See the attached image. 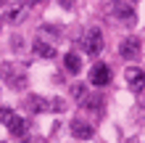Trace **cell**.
Instances as JSON below:
<instances>
[{
	"instance_id": "obj_11",
	"label": "cell",
	"mask_w": 145,
	"mask_h": 143,
	"mask_svg": "<svg viewBox=\"0 0 145 143\" xmlns=\"http://www.w3.org/2000/svg\"><path fill=\"white\" fill-rule=\"evenodd\" d=\"M5 127L11 130V135H16V138H21L24 132H27V122H24L21 117H13V119H11V122L5 125Z\"/></svg>"
},
{
	"instance_id": "obj_2",
	"label": "cell",
	"mask_w": 145,
	"mask_h": 143,
	"mask_svg": "<svg viewBox=\"0 0 145 143\" xmlns=\"http://www.w3.org/2000/svg\"><path fill=\"white\" fill-rule=\"evenodd\" d=\"M84 50H87L90 56H98L100 50H103V32L100 29H90L87 35H84Z\"/></svg>"
},
{
	"instance_id": "obj_13",
	"label": "cell",
	"mask_w": 145,
	"mask_h": 143,
	"mask_svg": "<svg viewBox=\"0 0 145 143\" xmlns=\"http://www.w3.org/2000/svg\"><path fill=\"white\" fill-rule=\"evenodd\" d=\"M13 109H8V106H0V122H3V125H8V122H11L13 119Z\"/></svg>"
},
{
	"instance_id": "obj_14",
	"label": "cell",
	"mask_w": 145,
	"mask_h": 143,
	"mask_svg": "<svg viewBox=\"0 0 145 143\" xmlns=\"http://www.w3.org/2000/svg\"><path fill=\"white\" fill-rule=\"evenodd\" d=\"M84 106H87V109H92V106H100V98H87V101H84Z\"/></svg>"
},
{
	"instance_id": "obj_9",
	"label": "cell",
	"mask_w": 145,
	"mask_h": 143,
	"mask_svg": "<svg viewBox=\"0 0 145 143\" xmlns=\"http://www.w3.org/2000/svg\"><path fill=\"white\" fill-rule=\"evenodd\" d=\"M63 69L69 72V74H79L82 72V58L76 56V53H66L63 56Z\"/></svg>"
},
{
	"instance_id": "obj_19",
	"label": "cell",
	"mask_w": 145,
	"mask_h": 143,
	"mask_svg": "<svg viewBox=\"0 0 145 143\" xmlns=\"http://www.w3.org/2000/svg\"><path fill=\"white\" fill-rule=\"evenodd\" d=\"M37 143H45V140H37Z\"/></svg>"
},
{
	"instance_id": "obj_15",
	"label": "cell",
	"mask_w": 145,
	"mask_h": 143,
	"mask_svg": "<svg viewBox=\"0 0 145 143\" xmlns=\"http://www.w3.org/2000/svg\"><path fill=\"white\" fill-rule=\"evenodd\" d=\"M53 106H56L53 111H63V101H61V98H56V101H53Z\"/></svg>"
},
{
	"instance_id": "obj_12",
	"label": "cell",
	"mask_w": 145,
	"mask_h": 143,
	"mask_svg": "<svg viewBox=\"0 0 145 143\" xmlns=\"http://www.w3.org/2000/svg\"><path fill=\"white\" fill-rule=\"evenodd\" d=\"M27 103H29L32 111H50V103H48L45 98H40V96H29Z\"/></svg>"
},
{
	"instance_id": "obj_16",
	"label": "cell",
	"mask_w": 145,
	"mask_h": 143,
	"mask_svg": "<svg viewBox=\"0 0 145 143\" xmlns=\"http://www.w3.org/2000/svg\"><path fill=\"white\" fill-rule=\"evenodd\" d=\"M74 96L82 98V96H84V88H82V85H74Z\"/></svg>"
},
{
	"instance_id": "obj_1",
	"label": "cell",
	"mask_w": 145,
	"mask_h": 143,
	"mask_svg": "<svg viewBox=\"0 0 145 143\" xmlns=\"http://www.w3.org/2000/svg\"><path fill=\"white\" fill-rule=\"evenodd\" d=\"M3 77L8 82V88H16V90L27 88V74L19 64H3Z\"/></svg>"
},
{
	"instance_id": "obj_17",
	"label": "cell",
	"mask_w": 145,
	"mask_h": 143,
	"mask_svg": "<svg viewBox=\"0 0 145 143\" xmlns=\"http://www.w3.org/2000/svg\"><path fill=\"white\" fill-rule=\"evenodd\" d=\"M29 3H48V0H29Z\"/></svg>"
},
{
	"instance_id": "obj_7",
	"label": "cell",
	"mask_w": 145,
	"mask_h": 143,
	"mask_svg": "<svg viewBox=\"0 0 145 143\" xmlns=\"http://www.w3.org/2000/svg\"><path fill=\"white\" fill-rule=\"evenodd\" d=\"M114 13L119 16V19H124V21L135 19V8L129 3H124V0H114Z\"/></svg>"
},
{
	"instance_id": "obj_10",
	"label": "cell",
	"mask_w": 145,
	"mask_h": 143,
	"mask_svg": "<svg viewBox=\"0 0 145 143\" xmlns=\"http://www.w3.org/2000/svg\"><path fill=\"white\" fill-rule=\"evenodd\" d=\"M35 53L42 56V58H53L56 56V48L50 45V43H45V40H35Z\"/></svg>"
},
{
	"instance_id": "obj_6",
	"label": "cell",
	"mask_w": 145,
	"mask_h": 143,
	"mask_svg": "<svg viewBox=\"0 0 145 143\" xmlns=\"http://www.w3.org/2000/svg\"><path fill=\"white\" fill-rule=\"evenodd\" d=\"M92 125H87V122H82V119H74L71 122V135L76 138V140H90L92 138Z\"/></svg>"
},
{
	"instance_id": "obj_18",
	"label": "cell",
	"mask_w": 145,
	"mask_h": 143,
	"mask_svg": "<svg viewBox=\"0 0 145 143\" xmlns=\"http://www.w3.org/2000/svg\"><path fill=\"white\" fill-rule=\"evenodd\" d=\"M3 3H5V0H0V5H3Z\"/></svg>"
},
{
	"instance_id": "obj_3",
	"label": "cell",
	"mask_w": 145,
	"mask_h": 143,
	"mask_svg": "<svg viewBox=\"0 0 145 143\" xmlns=\"http://www.w3.org/2000/svg\"><path fill=\"white\" fill-rule=\"evenodd\" d=\"M90 82L95 88H103V85H108L111 82V69H108V64H95L90 69Z\"/></svg>"
},
{
	"instance_id": "obj_8",
	"label": "cell",
	"mask_w": 145,
	"mask_h": 143,
	"mask_svg": "<svg viewBox=\"0 0 145 143\" xmlns=\"http://www.w3.org/2000/svg\"><path fill=\"white\" fill-rule=\"evenodd\" d=\"M24 13H27V3H11V8L5 11V21L13 24V21H21Z\"/></svg>"
},
{
	"instance_id": "obj_5",
	"label": "cell",
	"mask_w": 145,
	"mask_h": 143,
	"mask_svg": "<svg viewBox=\"0 0 145 143\" xmlns=\"http://www.w3.org/2000/svg\"><path fill=\"white\" fill-rule=\"evenodd\" d=\"M119 53H121V58H127V61H132V58L140 56V43L135 37H127L121 45H119Z\"/></svg>"
},
{
	"instance_id": "obj_4",
	"label": "cell",
	"mask_w": 145,
	"mask_h": 143,
	"mask_svg": "<svg viewBox=\"0 0 145 143\" xmlns=\"http://www.w3.org/2000/svg\"><path fill=\"white\" fill-rule=\"evenodd\" d=\"M127 82H129V88L135 90V93L145 90V72L137 69V66H129V69H127Z\"/></svg>"
}]
</instances>
